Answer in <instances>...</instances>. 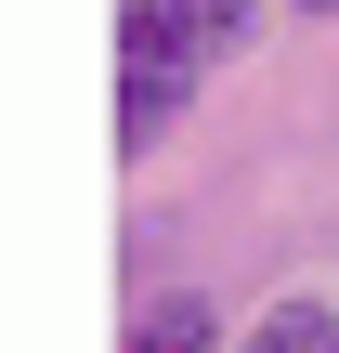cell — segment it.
<instances>
[{"label": "cell", "instance_id": "cell-1", "mask_svg": "<svg viewBox=\"0 0 339 353\" xmlns=\"http://www.w3.org/2000/svg\"><path fill=\"white\" fill-rule=\"evenodd\" d=\"M196 65H209V52H196L157 0H131V26H118V144H157V131L183 118Z\"/></svg>", "mask_w": 339, "mask_h": 353}, {"label": "cell", "instance_id": "cell-2", "mask_svg": "<svg viewBox=\"0 0 339 353\" xmlns=\"http://www.w3.org/2000/svg\"><path fill=\"white\" fill-rule=\"evenodd\" d=\"M235 353H339V314H327V301H274Z\"/></svg>", "mask_w": 339, "mask_h": 353}, {"label": "cell", "instance_id": "cell-3", "mask_svg": "<svg viewBox=\"0 0 339 353\" xmlns=\"http://www.w3.org/2000/svg\"><path fill=\"white\" fill-rule=\"evenodd\" d=\"M131 353H209V301H157L131 327Z\"/></svg>", "mask_w": 339, "mask_h": 353}, {"label": "cell", "instance_id": "cell-4", "mask_svg": "<svg viewBox=\"0 0 339 353\" xmlns=\"http://www.w3.org/2000/svg\"><path fill=\"white\" fill-rule=\"evenodd\" d=\"M157 13H170V26H183V39H196V52H222V39H235V26H248V0H157Z\"/></svg>", "mask_w": 339, "mask_h": 353}, {"label": "cell", "instance_id": "cell-5", "mask_svg": "<svg viewBox=\"0 0 339 353\" xmlns=\"http://www.w3.org/2000/svg\"><path fill=\"white\" fill-rule=\"evenodd\" d=\"M314 13H327V0H314Z\"/></svg>", "mask_w": 339, "mask_h": 353}]
</instances>
